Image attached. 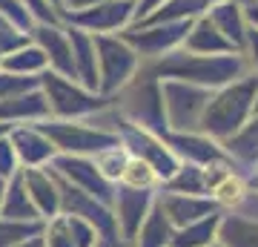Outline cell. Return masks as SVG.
Instances as JSON below:
<instances>
[{
    "label": "cell",
    "instance_id": "obj_1",
    "mask_svg": "<svg viewBox=\"0 0 258 247\" xmlns=\"http://www.w3.org/2000/svg\"><path fill=\"white\" fill-rule=\"evenodd\" d=\"M149 72L158 81H181L204 89H221L247 75V61L244 55H192V52L175 49L158 58L149 66Z\"/></svg>",
    "mask_w": 258,
    "mask_h": 247
},
{
    "label": "cell",
    "instance_id": "obj_2",
    "mask_svg": "<svg viewBox=\"0 0 258 247\" xmlns=\"http://www.w3.org/2000/svg\"><path fill=\"white\" fill-rule=\"evenodd\" d=\"M258 95V75H244L238 81L227 83L221 89L210 92V101L204 107L198 132L210 135L212 141H227L232 132H238L252 118V104Z\"/></svg>",
    "mask_w": 258,
    "mask_h": 247
},
{
    "label": "cell",
    "instance_id": "obj_3",
    "mask_svg": "<svg viewBox=\"0 0 258 247\" xmlns=\"http://www.w3.org/2000/svg\"><path fill=\"white\" fill-rule=\"evenodd\" d=\"M37 78H40V92H43L46 107H49V118L78 121L109 107V98L83 89L78 81L63 78V75L52 72V69H43Z\"/></svg>",
    "mask_w": 258,
    "mask_h": 247
},
{
    "label": "cell",
    "instance_id": "obj_4",
    "mask_svg": "<svg viewBox=\"0 0 258 247\" xmlns=\"http://www.w3.org/2000/svg\"><path fill=\"white\" fill-rule=\"evenodd\" d=\"M43 135L52 141L57 156H86L92 158L109 146H118L120 138L112 129L101 127H86L83 121H60V118H46L35 124Z\"/></svg>",
    "mask_w": 258,
    "mask_h": 247
},
{
    "label": "cell",
    "instance_id": "obj_5",
    "mask_svg": "<svg viewBox=\"0 0 258 247\" xmlns=\"http://www.w3.org/2000/svg\"><path fill=\"white\" fill-rule=\"evenodd\" d=\"M98 58V95L112 98L141 69V58L120 35H92Z\"/></svg>",
    "mask_w": 258,
    "mask_h": 247
},
{
    "label": "cell",
    "instance_id": "obj_6",
    "mask_svg": "<svg viewBox=\"0 0 258 247\" xmlns=\"http://www.w3.org/2000/svg\"><path fill=\"white\" fill-rule=\"evenodd\" d=\"M123 115L120 118L132 121L138 127L149 129L152 135L166 132V115H164V95H161V81L144 69L123 86Z\"/></svg>",
    "mask_w": 258,
    "mask_h": 247
},
{
    "label": "cell",
    "instance_id": "obj_7",
    "mask_svg": "<svg viewBox=\"0 0 258 247\" xmlns=\"http://www.w3.org/2000/svg\"><path fill=\"white\" fill-rule=\"evenodd\" d=\"M210 92L212 89L192 86V83L161 81L166 132H198L204 107H207V101H210Z\"/></svg>",
    "mask_w": 258,
    "mask_h": 247
},
{
    "label": "cell",
    "instance_id": "obj_8",
    "mask_svg": "<svg viewBox=\"0 0 258 247\" xmlns=\"http://www.w3.org/2000/svg\"><path fill=\"white\" fill-rule=\"evenodd\" d=\"M192 20H169V23H135L118 32L126 40L138 58H164L169 52L181 49Z\"/></svg>",
    "mask_w": 258,
    "mask_h": 247
},
{
    "label": "cell",
    "instance_id": "obj_9",
    "mask_svg": "<svg viewBox=\"0 0 258 247\" xmlns=\"http://www.w3.org/2000/svg\"><path fill=\"white\" fill-rule=\"evenodd\" d=\"M118 124H120L118 138H120V144L126 146V153L141 158V161H147L152 167V173L158 175V184H164L178 170V164H181L175 158V153L161 141V135H152L149 129L138 127V124H132L126 118H118Z\"/></svg>",
    "mask_w": 258,
    "mask_h": 247
},
{
    "label": "cell",
    "instance_id": "obj_10",
    "mask_svg": "<svg viewBox=\"0 0 258 247\" xmlns=\"http://www.w3.org/2000/svg\"><path fill=\"white\" fill-rule=\"evenodd\" d=\"M132 15H135V0H101L89 9L63 15V20L89 35H118L132 26Z\"/></svg>",
    "mask_w": 258,
    "mask_h": 247
},
{
    "label": "cell",
    "instance_id": "obj_11",
    "mask_svg": "<svg viewBox=\"0 0 258 247\" xmlns=\"http://www.w3.org/2000/svg\"><path fill=\"white\" fill-rule=\"evenodd\" d=\"M46 167H52V170H55L60 178H66L72 187L89 192V195L98 199L101 204L112 207L115 184H109L101 173H98V167H95L92 158H86V156H55Z\"/></svg>",
    "mask_w": 258,
    "mask_h": 247
},
{
    "label": "cell",
    "instance_id": "obj_12",
    "mask_svg": "<svg viewBox=\"0 0 258 247\" xmlns=\"http://www.w3.org/2000/svg\"><path fill=\"white\" fill-rule=\"evenodd\" d=\"M152 204H155V192L152 190H132V187L115 184L112 213H115V221H118V236L126 238V241H135Z\"/></svg>",
    "mask_w": 258,
    "mask_h": 247
},
{
    "label": "cell",
    "instance_id": "obj_13",
    "mask_svg": "<svg viewBox=\"0 0 258 247\" xmlns=\"http://www.w3.org/2000/svg\"><path fill=\"white\" fill-rule=\"evenodd\" d=\"M32 43L46 55V64L52 72L63 75V78H72L75 81V64H72V46H69V35H66V26L60 23H35L32 32Z\"/></svg>",
    "mask_w": 258,
    "mask_h": 247
},
{
    "label": "cell",
    "instance_id": "obj_14",
    "mask_svg": "<svg viewBox=\"0 0 258 247\" xmlns=\"http://www.w3.org/2000/svg\"><path fill=\"white\" fill-rule=\"evenodd\" d=\"M161 141L175 153L178 161H186V164L207 167L215 164V161H230L221 144L212 141L210 135H204V132H164Z\"/></svg>",
    "mask_w": 258,
    "mask_h": 247
},
{
    "label": "cell",
    "instance_id": "obj_15",
    "mask_svg": "<svg viewBox=\"0 0 258 247\" xmlns=\"http://www.w3.org/2000/svg\"><path fill=\"white\" fill-rule=\"evenodd\" d=\"M155 204L164 210V216L169 219L172 227H184V224H192V221L210 216V213H218L215 202L210 195H186V192H155Z\"/></svg>",
    "mask_w": 258,
    "mask_h": 247
},
{
    "label": "cell",
    "instance_id": "obj_16",
    "mask_svg": "<svg viewBox=\"0 0 258 247\" xmlns=\"http://www.w3.org/2000/svg\"><path fill=\"white\" fill-rule=\"evenodd\" d=\"M9 141L15 146V156H18V164L23 170L29 167H46L52 158L57 156L52 141H49L35 124H20V127L9 129Z\"/></svg>",
    "mask_w": 258,
    "mask_h": 247
},
{
    "label": "cell",
    "instance_id": "obj_17",
    "mask_svg": "<svg viewBox=\"0 0 258 247\" xmlns=\"http://www.w3.org/2000/svg\"><path fill=\"white\" fill-rule=\"evenodd\" d=\"M23 173V184L29 190V199L37 207L40 219L49 221L60 216V192H57V184L49 173V167H29V170H20Z\"/></svg>",
    "mask_w": 258,
    "mask_h": 247
},
{
    "label": "cell",
    "instance_id": "obj_18",
    "mask_svg": "<svg viewBox=\"0 0 258 247\" xmlns=\"http://www.w3.org/2000/svg\"><path fill=\"white\" fill-rule=\"evenodd\" d=\"M69 46H72V64H75V81L83 89L98 92V58H95V37L83 29L66 26Z\"/></svg>",
    "mask_w": 258,
    "mask_h": 247
},
{
    "label": "cell",
    "instance_id": "obj_19",
    "mask_svg": "<svg viewBox=\"0 0 258 247\" xmlns=\"http://www.w3.org/2000/svg\"><path fill=\"white\" fill-rule=\"evenodd\" d=\"M181 49L184 52H192V55H241L238 49L212 26V20L207 15L192 20V26L186 32Z\"/></svg>",
    "mask_w": 258,
    "mask_h": 247
},
{
    "label": "cell",
    "instance_id": "obj_20",
    "mask_svg": "<svg viewBox=\"0 0 258 247\" xmlns=\"http://www.w3.org/2000/svg\"><path fill=\"white\" fill-rule=\"evenodd\" d=\"M46 118H49V107L40 89H32V92H23V95L0 101V124H6V127L37 124V121H46Z\"/></svg>",
    "mask_w": 258,
    "mask_h": 247
},
{
    "label": "cell",
    "instance_id": "obj_21",
    "mask_svg": "<svg viewBox=\"0 0 258 247\" xmlns=\"http://www.w3.org/2000/svg\"><path fill=\"white\" fill-rule=\"evenodd\" d=\"M212 20V26L218 29L235 49H244V35H247V18H244V3L238 0H221L212 3L210 9L204 12Z\"/></svg>",
    "mask_w": 258,
    "mask_h": 247
},
{
    "label": "cell",
    "instance_id": "obj_22",
    "mask_svg": "<svg viewBox=\"0 0 258 247\" xmlns=\"http://www.w3.org/2000/svg\"><path fill=\"white\" fill-rule=\"evenodd\" d=\"M0 219H12V221H43L37 207L29 199V190L23 184V173H15L6 181L3 190V207H0Z\"/></svg>",
    "mask_w": 258,
    "mask_h": 247
},
{
    "label": "cell",
    "instance_id": "obj_23",
    "mask_svg": "<svg viewBox=\"0 0 258 247\" xmlns=\"http://www.w3.org/2000/svg\"><path fill=\"white\" fill-rule=\"evenodd\" d=\"M221 150L230 161L244 167H258V115L244 124L238 132H232L227 141H221Z\"/></svg>",
    "mask_w": 258,
    "mask_h": 247
},
{
    "label": "cell",
    "instance_id": "obj_24",
    "mask_svg": "<svg viewBox=\"0 0 258 247\" xmlns=\"http://www.w3.org/2000/svg\"><path fill=\"white\" fill-rule=\"evenodd\" d=\"M215 241L221 247H258V221L235 213H221Z\"/></svg>",
    "mask_w": 258,
    "mask_h": 247
},
{
    "label": "cell",
    "instance_id": "obj_25",
    "mask_svg": "<svg viewBox=\"0 0 258 247\" xmlns=\"http://www.w3.org/2000/svg\"><path fill=\"white\" fill-rule=\"evenodd\" d=\"M218 221H221V210L210 213V216H204V219L192 221V224L175 227L169 247H210V244H215V236H218Z\"/></svg>",
    "mask_w": 258,
    "mask_h": 247
},
{
    "label": "cell",
    "instance_id": "obj_26",
    "mask_svg": "<svg viewBox=\"0 0 258 247\" xmlns=\"http://www.w3.org/2000/svg\"><path fill=\"white\" fill-rule=\"evenodd\" d=\"M212 3H221V0H166L164 6H158L149 18H144L141 23H169V20H195L201 18L204 12L210 9ZM247 3V0H238Z\"/></svg>",
    "mask_w": 258,
    "mask_h": 247
},
{
    "label": "cell",
    "instance_id": "obj_27",
    "mask_svg": "<svg viewBox=\"0 0 258 247\" xmlns=\"http://www.w3.org/2000/svg\"><path fill=\"white\" fill-rule=\"evenodd\" d=\"M172 233H175V227L169 224V219L164 216V210H161L158 204H152L132 244L135 247H169Z\"/></svg>",
    "mask_w": 258,
    "mask_h": 247
},
{
    "label": "cell",
    "instance_id": "obj_28",
    "mask_svg": "<svg viewBox=\"0 0 258 247\" xmlns=\"http://www.w3.org/2000/svg\"><path fill=\"white\" fill-rule=\"evenodd\" d=\"M161 190H166V192H186V195H207V175H204V167L181 161L175 173L161 184Z\"/></svg>",
    "mask_w": 258,
    "mask_h": 247
},
{
    "label": "cell",
    "instance_id": "obj_29",
    "mask_svg": "<svg viewBox=\"0 0 258 247\" xmlns=\"http://www.w3.org/2000/svg\"><path fill=\"white\" fill-rule=\"evenodd\" d=\"M0 69L15 72V75H40L43 69H49V64H46V55L29 40L26 46H20L12 55L3 58V66H0Z\"/></svg>",
    "mask_w": 258,
    "mask_h": 247
},
{
    "label": "cell",
    "instance_id": "obj_30",
    "mask_svg": "<svg viewBox=\"0 0 258 247\" xmlns=\"http://www.w3.org/2000/svg\"><path fill=\"white\" fill-rule=\"evenodd\" d=\"M92 161H95V167H98V173H101L106 181L118 184L120 175H123V167H126V161H129V153H126L123 144H118V146H109V150L92 156Z\"/></svg>",
    "mask_w": 258,
    "mask_h": 247
},
{
    "label": "cell",
    "instance_id": "obj_31",
    "mask_svg": "<svg viewBox=\"0 0 258 247\" xmlns=\"http://www.w3.org/2000/svg\"><path fill=\"white\" fill-rule=\"evenodd\" d=\"M118 184L132 187V190H155L158 187V175L152 173V167H149L147 161L129 156V161H126V167H123V175H120Z\"/></svg>",
    "mask_w": 258,
    "mask_h": 247
},
{
    "label": "cell",
    "instance_id": "obj_32",
    "mask_svg": "<svg viewBox=\"0 0 258 247\" xmlns=\"http://www.w3.org/2000/svg\"><path fill=\"white\" fill-rule=\"evenodd\" d=\"M43 230V221H12V219H0V247H15L23 238L35 236Z\"/></svg>",
    "mask_w": 258,
    "mask_h": 247
},
{
    "label": "cell",
    "instance_id": "obj_33",
    "mask_svg": "<svg viewBox=\"0 0 258 247\" xmlns=\"http://www.w3.org/2000/svg\"><path fill=\"white\" fill-rule=\"evenodd\" d=\"M32 89H40V78L37 75H15V72L0 69V101L23 95V92H32Z\"/></svg>",
    "mask_w": 258,
    "mask_h": 247
},
{
    "label": "cell",
    "instance_id": "obj_34",
    "mask_svg": "<svg viewBox=\"0 0 258 247\" xmlns=\"http://www.w3.org/2000/svg\"><path fill=\"white\" fill-rule=\"evenodd\" d=\"M63 216V213H60ZM66 219V230H69V236H72V244L75 247H95L98 244V230L89 224L86 219H78V216H63Z\"/></svg>",
    "mask_w": 258,
    "mask_h": 247
},
{
    "label": "cell",
    "instance_id": "obj_35",
    "mask_svg": "<svg viewBox=\"0 0 258 247\" xmlns=\"http://www.w3.org/2000/svg\"><path fill=\"white\" fill-rule=\"evenodd\" d=\"M0 18L15 23V26L23 29V32H32V26L37 23V20L32 18V12H29L20 0H0Z\"/></svg>",
    "mask_w": 258,
    "mask_h": 247
},
{
    "label": "cell",
    "instance_id": "obj_36",
    "mask_svg": "<svg viewBox=\"0 0 258 247\" xmlns=\"http://www.w3.org/2000/svg\"><path fill=\"white\" fill-rule=\"evenodd\" d=\"M43 241H46V247H75L72 236L66 230L63 216H55V219L43 221Z\"/></svg>",
    "mask_w": 258,
    "mask_h": 247
},
{
    "label": "cell",
    "instance_id": "obj_37",
    "mask_svg": "<svg viewBox=\"0 0 258 247\" xmlns=\"http://www.w3.org/2000/svg\"><path fill=\"white\" fill-rule=\"evenodd\" d=\"M20 170L18 156H15V146L9 141V132L0 135V181H9L12 175Z\"/></svg>",
    "mask_w": 258,
    "mask_h": 247
},
{
    "label": "cell",
    "instance_id": "obj_38",
    "mask_svg": "<svg viewBox=\"0 0 258 247\" xmlns=\"http://www.w3.org/2000/svg\"><path fill=\"white\" fill-rule=\"evenodd\" d=\"M20 3L32 12V18H35L37 23H60L57 12L49 6V0H20Z\"/></svg>",
    "mask_w": 258,
    "mask_h": 247
},
{
    "label": "cell",
    "instance_id": "obj_39",
    "mask_svg": "<svg viewBox=\"0 0 258 247\" xmlns=\"http://www.w3.org/2000/svg\"><path fill=\"white\" fill-rule=\"evenodd\" d=\"M241 55H247L244 61H249L252 69H255V75H258V29L249 26V23H247V35H244V49H241Z\"/></svg>",
    "mask_w": 258,
    "mask_h": 247
},
{
    "label": "cell",
    "instance_id": "obj_40",
    "mask_svg": "<svg viewBox=\"0 0 258 247\" xmlns=\"http://www.w3.org/2000/svg\"><path fill=\"white\" fill-rule=\"evenodd\" d=\"M166 0H135V15H132V26L135 23H141L144 18H149L152 12L158 9V6H164Z\"/></svg>",
    "mask_w": 258,
    "mask_h": 247
},
{
    "label": "cell",
    "instance_id": "obj_41",
    "mask_svg": "<svg viewBox=\"0 0 258 247\" xmlns=\"http://www.w3.org/2000/svg\"><path fill=\"white\" fill-rule=\"evenodd\" d=\"M95 3H101V0H60V20H63V15L89 9V6H95Z\"/></svg>",
    "mask_w": 258,
    "mask_h": 247
},
{
    "label": "cell",
    "instance_id": "obj_42",
    "mask_svg": "<svg viewBox=\"0 0 258 247\" xmlns=\"http://www.w3.org/2000/svg\"><path fill=\"white\" fill-rule=\"evenodd\" d=\"M95 247H135V244L126 241V238L115 236V238H98V244H95Z\"/></svg>",
    "mask_w": 258,
    "mask_h": 247
},
{
    "label": "cell",
    "instance_id": "obj_43",
    "mask_svg": "<svg viewBox=\"0 0 258 247\" xmlns=\"http://www.w3.org/2000/svg\"><path fill=\"white\" fill-rule=\"evenodd\" d=\"M15 247H46V241H43V230H40V233H35V236L23 238V241H20V244H15Z\"/></svg>",
    "mask_w": 258,
    "mask_h": 247
},
{
    "label": "cell",
    "instance_id": "obj_44",
    "mask_svg": "<svg viewBox=\"0 0 258 247\" xmlns=\"http://www.w3.org/2000/svg\"><path fill=\"white\" fill-rule=\"evenodd\" d=\"M247 190H258V173H255V175H252V178L247 181Z\"/></svg>",
    "mask_w": 258,
    "mask_h": 247
},
{
    "label": "cell",
    "instance_id": "obj_45",
    "mask_svg": "<svg viewBox=\"0 0 258 247\" xmlns=\"http://www.w3.org/2000/svg\"><path fill=\"white\" fill-rule=\"evenodd\" d=\"M49 6L57 12V18H60V0H49Z\"/></svg>",
    "mask_w": 258,
    "mask_h": 247
},
{
    "label": "cell",
    "instance_id": "obj_46",
    "mask_svg": "<svg viewBox=\"0 0 258 247\" xmlns=\"http://www.w3.org/2000/svg\"><path fill=\"white\" fill-rule=\"evenodd\" d=\"M3 190H6V181H0V207H3Z\"/></svg>",
    "mask_w": 258,
    "mask_h": 247
},
{
    "label": "cell",
    "instance_id": "obj_47",
    "mask_svg": "<svg viewBox=\"0 0 258 247\" xmlns=\"http://www.w3.org/2000/svg\"><path fill=\"white\" fill-rule=\"evenodd\" d=\"M252 115H258V95H255V104H252Z\"/></svg>",
    "mask_w": 258,
    "mask_h": 247
},
{
    "label": "cell",
    "instance_id": "obj_48",
    "mask_svg": "<svg viewBox=\"0 0 258 247\" xmlns=\"http://www.w3.org/2000/svg\"><path fill=\"white\" fill-rule=\"evenodd\" d=\"M12 127H6V124H0V135H3V132H9Z\"/></svg>",
    "mask_w": 258,
    "mask_h": 247
},
{
    "label": "cell",
    "instance_id": "obj_49",
    "mask_svg": "<svg viewBox=\"0 0 258 247\" xmlns=\"http://www.w3.org/2000/svg\"><path fill=\"white\" fill-rule=\"evenodd\" d=\"M210 247H221V244H218V241H215V244H210Z\"/></svg>",
    "mask_w": 258,
    "mask_h": 247
},
{
    "label": "cell",
    "instance_id": "obj_50",
    "mask_svg": "<svg viewBox=\"0 0 258 247\" xmlns=\"http://www.w3.org/2000/svg\"><path fill=\"white\" fill-rule=\"evenodd\" d=\"M0 66H3V55H0Z\"/></svg>",
    "mask_w": 258,
    "mask_h": 247
}]
</instances>
